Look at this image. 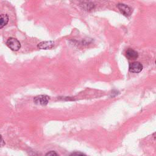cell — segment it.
<instances>
[{"instance_id":"4","label":"cell","mask_w":156,"mask_h":156,"mask_svg":"<svg viewBox=\"0 0 156 156\" xmlns=\"http://www.w3.org/2000/svg\"><path fill=\"white\" fill-rule=\"evenodd\" d=\"M49 98L46 95H40L34 98V102L36 104L44 105L48 103Z\"/></svg>"},{"instance_id":"5","label":"cell","mask_w":156,"mask_h":156,"mask_svg":"<svg viewBox=\"0 0 156 156\" xmlns=\"http://www.w3.org/2000/svg\"><path fill=\"white\" fill-rule=\"evenodd\" d=\"M54 41H44L38 43L37 47L41 49H49L54 47Z\"/></svg>"},{"instance_id":"11","label":"cell","mask_w":156,"mask_h":156,"mask_svg":"<svg viewBox=\"0 0 156 156\" xmlns=\"http://www.w3.org/2000/svg\"><path fill=\"white\" fill-rule=\"evenodd\" d=\"M4 144V140H3V139H2V136H1V135H0V147L2 146H3Z\"/></svg>"},{"instance_id":"7","label":"cell","mask_w":156,"mask_h":156,"mask_svg":"<svg viewBox=\"0 0 156 156\" xmlns=\"http://www.w3.org/2000/svg\"><path fill=\"white\" fill-rule=\"evenodd\" d=\"M9 21V16L6 14H0V29L4 27Z\"/></svg>"},{"instance_id":"1","label":"cell","mask_w":156,"mask_h":156,"mask_svg":"<svg viewBox=\"0 0 156 156\" xmlns=\"http://www.w3.org/2000/svg\"><path fill=\"white\" fill-rule=\"evenodd\" d=\"M6 44L10 49L15 51L19 50L21 48L20 42L16 38H15L13 37H10L8 38L6 42Z\"/></svg>"},{"instance_id":"3","label":"cell","mask_w":156,"mask_h":156,"mask_svg":"<svg viewBox=\"0 0 156 156\" xmlns=\"http://www.w3.org/2000/svg\"><path fill=\"white\" fill-rule=\"evenodd\" d=\"M143 65L138 62H134L129 64V69L131 73H138L143 69Z\"/></svg>"},{"instance_id":"9","label":"cell","mask_w":156,"mask_h":156,"mask_svg":"<svg viewBox=\"0 0 156 156\" xmlns=\"http://www.w3.org/2000/svg\"><path fill=\"white\" fill-rule=\"evenodd\" d=\"M46 156H59L57 153L55 151H49L46 154Z\"/></svg>"},{"instance_id":"6","label":"cell","mask_w":156,"mask_h":156,"mask_svg":"<svg viewBox=\"0 0 156 156\" xmlns=\"http://www.w3.org/2000/svg\"><path fill=\"white\" fill-rule=\"evenodd\" d=\"M126 56L129 60H135L138 58V54L135 50L132 49H128L126 52Z\"/></svg>"},{"instance_id":"10","label":"cell","mask_w":156,"mask_h":156,"mask_svg":"<svg viewBox=\"0 0 156 156\" xmlns=\"http://www.w3.org/2000/svg\"><path fill=\"white\" fill-rule=\"evenodd\" d=\"M69 156H85V155L80 152H75L72 153Z\"/></svg>"},{"instance_id":"2","label":"cell","mask_w":156,"mask_h":156,"mask_svg":"<svg viewBox=\"0 0 156 156\" xmlns=\"http://www.w3.org/2000/svg\"><path fill=\"white\" fill-rule=\"evenodd\" d=\"M117 7L121 13L126 16H130L132 13V9L126 4L119 3L117 4Z\"/></svg>"},{"instance_id":"8","label":"cell","mask_w":156,"mask_h":156,"mask_svg":"<svg viewBox=\"0 0 156 156\" xmlns=\"http://www.w3.org/2000/svg\"><path fill=\"white\" fill-rule=\"evenodd\" d=\"M80 5L82 6V7L86 10H90L93 9L94 7L93 3L90 2H83Z\"/></svg>"}]
</instances>
